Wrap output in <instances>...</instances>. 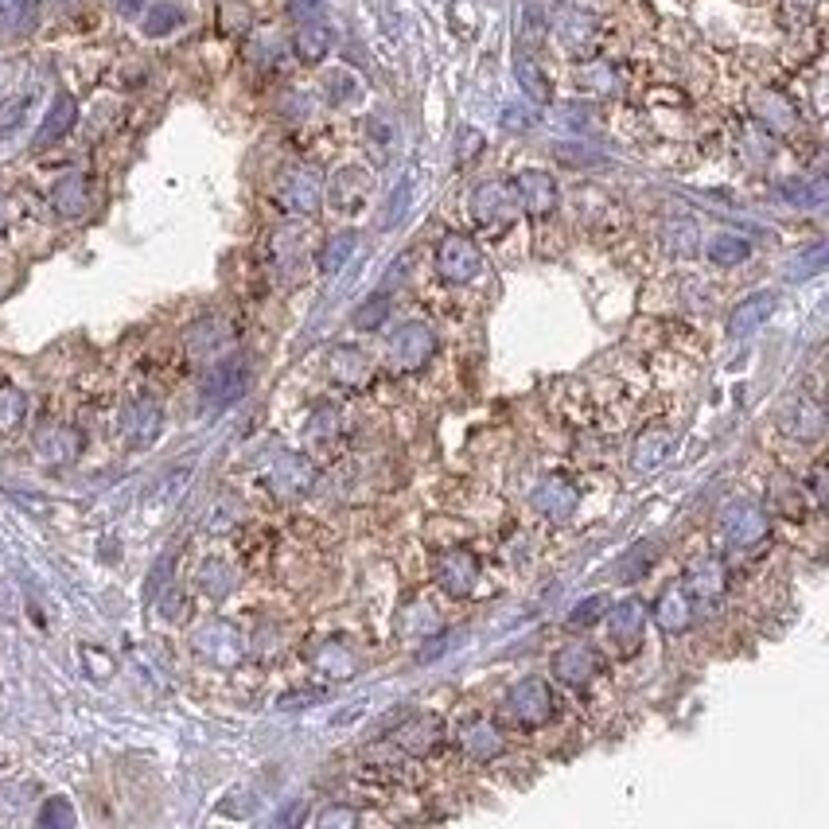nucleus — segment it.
<instances>
[{
	"label": "nucleus",
	"mask_w": 829,
	"mask_h": 829,
	"mask_svg": "<svg viewBox=\"0 0 829 829\" xmlns=\"http://www.w3.org/2000/svg\"><path fill=\"white\" fill-rule=\"evenodd\" d=\"M436 269H440L444 281L468 285L471 277H479V269H483L479 246L471 242L468 234H448V238L436 246Z\"/></svg>",
	"instance_id": "1"
},
{
	"label": "nucleus",
	"mask_w": 829,
	"mask_h": 829,
	"mask_svg": "<svg viewBox=\"0 0 829 829\" xmlns=\"http://www.w3.org/2000/svg\"><path fill=\"white\" fill-rule=\"evenodd\" d=\"M503 713L514 724H522V728H538V724H545L553 717V693H549L545 682L530 678V682H522L518 689H510Z\"/></svg>",
	"instance_id": "2"
},
{
	"label": "nucleus",
	"mask_w": 829,
	"mask_h": 829,
	"mask_svg": "<svg viewBox=\"0 0 829 829\" xmlns=\"http://www.w3.org/2000/svg\"><path fill=\"white\" fill-rule=\"evenodd\" d=\"M277 199L292 215H312L320 207V199H324V183H320V176L312 168H292V172L281 176Z\"/></svg>",
	"instance_id": "3"
},
{
	"label": "nucleus",
	"mask_w": 829,
	"mask_h": 829,
	"mask_svg": "<svg viewBox=\"0 0 829 829\" xmlns=\"http://www.w3.org/2000/svg\"><path fill=\"white\" fill-rule=\"evenodd\" d=\"M436 351V335L429 324H405L390 343V362L397 370H417Z\"/></svg>",
	"instance_id": "4"
},
{
	"label": "nucleus",
	"mask_w": 829,
	"mask_h": 829,
	"mask_svg": "<svg viewBox=\"0 0 829 829\" xmlns=\"http://www.w3.org/2000/svg\"><path fill=\"white\" fill-rule=\"evenodd\" d=\"M514 195H518V203H522V211L534 218H545L557 211V180L549 176V172H518V180H514Z\"/></svg>",
	"instance_id": "5"
},
{
	"label": "nucleus",
	"mask_w": 829,
	"mask_h": 829,
	"mask_svg": "<svg viewBox=\"0 0 829 829\" xmlns=\"http://www.w3.org/2000/svg\"><path fill=\"white\" fill-rule=\"evenodd\" d=\"M471 215L487 230H503L506 222L514 218V203H510L506 183H479L471 191Z\"/></svg>",
	"instance_id": "6"
},
{
	"label": "nucleus",
	"mask_w": 829,
	"mask_h": 829,
	"mask_svg": "<svg viewBox=\"0 0 829 829\" xmlns=\"http://www.w3.org/2000/svg\"><path fill=\"white\" fill-rule=\"evenodd\" d=\"M771 312H775V296H771V292H752L748 300L736 304V312H732V320H728V335H732V339L752 335V331H759V327L767 324Z\"/></svg>",
	"instance_id": "7"
},
{
	"label": "nucleus",
	"mask_w": 829,
	"mask_h": 829,
	"mask_svg": "<svg viewBox=\"0 0 829 829\" xmlns=\"http://www.w3.org/2000/svg\"><path fill=\"white\" fill-rule=\"evenodd\" d=\"M596 666H600L596 662V650L588 647V643H569V647L553 658V674L569 685H584L596 674Z\"/></svg>",
	"instance_id": "8"
},
{
	"label": "nucleus",
	"mask_w": 829,
	"mask_h": 829,
	"mask_svg": "<svg viewBox=\"0 0 829 829\" xmlns=\"http://www.w3.org/2000/svg\"><path fill=\"white\" fill-rule=\"evenodd\" d=\"M436 580L452 592V596H468L471 580H475V557L456 549V553H444L440 565H436Z\"/></svg>",
	"instance_id": "9"
},
{
	"label": "nucleus",
	"mask_w": 829,
	"mask_h": 829,
	"mask_svg": "<svg viewBox=\"0 0 829 829\" xmlns=\"http://www.w3.org/2000/svg\"><path fill=\"white\" fill-rule=\"evenodd\" d=\"M514 78H518V86H522V94H526L530 102H538V106H545V102L553 98L549 74L541 71L538 59H534V55H526V51H518V55H514Z\"/></svg>",
	"instance_id": "10"
},
{
	"label": "nucleus",
	"mask_w": 829,
	"mask_h": 829,
	"mask_svg": "<svg viewBox=\"0 0 829 829\" xmlns=\"http://www.w3.org/2000/svg\"><path fill=\"white\" fill-rule=\"evenodd\" d=\"M366 191H370V176L362 172V168H343L339 176H335V183H331V203L339 207V211H359L362 199H366Z\"/></svg>",
	"instance_id": "11"
},
{
	"label": "nucleus",
	"mask_w": 829,
	"mask_h": 829,
	"mask_svg": "<svg viewBox=\"0 0 829 829\" xmlns=\"http://www.w3.org/2000/svg\"><path fill=\"white\" fill-rule=\"evenodd\" d=\"M292 51H296L300 63H320L327 51H331V28L320 24V20L300 24L296 36H292Z\"/></svg>",
	"instance_id": "12"
},
{
	"label": "nucleus",
	"mask_w": 829,
	"mask_h": 829,
	"mask_svg": "<svg viewBox=\"0 0 829 829\" xmlns=\"http://www.w3.org/2000/svg\"><path fill=\"white\" fill-rule=\"evenodd\" d=\"M643 604L639 600H623V604H615L612 608V639L619 643L623 650H631L635 643H639V635H643Z\"/></svg>",
	"instance_id": "13"
},
{
	"label": "nucleus",
	"mask_w": 829,
	"mask_h": 829,
	"mask_svg": "<svg viewBox=\"0 0 829 829\" xmlns=\"http://www.w3.org/2000/svg\"><path fill=\"white\" fill-rule=\"evenodd\" d=\"M724 526H728V538L736 541V545H752V541H759L763 534H767V522H763V514H759L756 506H736V510H728Z\"/></svg>",
	"instance_id": "14"
},
{
	"label": "nucleus",
	"mask_w": 829,
	"mask_h": 829,
	"mask_svg": "<svg viewBox=\"0 0 829 829\" xmlns=\"http://www.w3.org/2000/svg\"><path fill=\"white\" fill-rule=\"evenodd\" d=\"M534 506L545 510L549 518H569L573 506H577V495H573V487H565L561 479H549V483H541L538 491H534Z\"/></svg>",
	"instance_id": "15"
},
{
	"label": "nucleus",
	"mask_w": 829,
	"mask_h": 829,
	"mask_svg": "<svg viewBox=\"0 0 829 829\" xmlns=\"http://www.w3.org/2000/svg\"><path fill=\"white\" fill-rule=\"evenodd\" d=\"M71 125H74V98H71V94H59V98H55V109L47 113L43 129L36 133V148H47L51 141H59V137H63Z\"/></svg>",
	"instance_id": "16"
},
{
	"label": "nucleus",
	"mask_w": 829,
	"mask_h": 829,
	"mask_svg": "<svg viewBox=\"0 0 829 829\" xmlns=\"http://www.w3.org/2000/svg\"><path fill=\"white\" fill-rule=\"evenodd\" d=\"M436 736H440V721H436V717H421V721L405 724V728L397 732V744H401L405 752H413V756H425V752L436 744Z\"/></svg>",
	"instance_id": "17"
},
{
	"label": "nucleus",
	"mask_w": 829,
	"mask_h": 829,
	"mask_svg": "<svg viewBox=\"0 0 829 829\" xmlns=\"http://www.w3.org/2000/svg\"><path fill=\"white\" fill-rule=\"evenodd\" d=\"M670 448H674V440H670V433H662V429H654V433H643V440L635 444V468L639 471H654L666 456H670Z\"/></svg>",
	"instance_id": "18"
},
{
	"label": "nucleus",
	"mask_w": 829,
	"mask_h": 829,
	"mask_svg": "<svg viewBox=\"0 0 829 829\" xmlns=\"http://www.w3.org/2000/svg\"><path fill=\"white\" fill-rule=\"evenodd\" d=\"M557 32H561V39H565V47H569L573 55H580V47H588V43L596 39V20H592V16H577V12H565Z\"/></svg>",
	"instance_id": "19"
},
{
	"label": "nucleus",
	"mask_w": 829,
	"mask_h": 829,
	"mask_svg": "<svg viewBox=\"0 0 829 829\" xmlns=\"http://www.w3.org/2000/svg\"><path fill=\"white\" fill-rule=\"evenodd\" d=\"M748 253H752V246L740 234H717L709 242V261L713 265H740V261H748Z\"/></svg>",
	"instance_id": "20"
},
{
	"label": "nucleus",
	"mask_w": 829,
	"mask_h": 829,
	"mask_svg": "<svg viewBox=\"0 0 829 829\" xmlns=\"http://www.w3.org/2000/svg\"><path fill=\"white\" fill-rule=\"evenodd\" d=\"M366 370H370V362H366V355H362V351L339 347V351L331 355V374H335L339 382H347V386L362 382V378H366Z\"/></svg>",
	"instance_id": "21"
},
{
	"label": "nucleus",
	"mask_w": 829,
	"mask_h": 829,
	"mask_svg": "<svg viewBox=\"0 0 829 829\" xmlns=\"http://www.w3.org/2000/svg\"><path fill=\"white\" fill-rule=\"evenodd\" d=\"M658 623H662V631H685V627H689V600H685L682 588H674V592L662 596V604H658Z\"/></svg>",
	"instance_id": "22"
},
{
	"label": "nucleus",
	"mask_w": 829,
	"mask_h": 829,
	"mask_svg": "<svg viewBox=\"0 0 829 829\" xmlns=\"http://www.w3.org/2000/svg\"><path fill=\"white\" fill-rule=\"evenodd\" d=\"M355 246H359V234H355V230H343V234H335V238H331V242L324 246L320 269H324V273H339V269L347 265V257L355 253Z\"/></svg>",
	"instance_id": "23"
},
{
	"label": "nucleus",
	"mask_w": 829,
	"mask_h": 829,
	"mask_svg": "<svg viewBox=\"0 0 829 829\" xmlns=\"http://www.w3.org/2000/svg\"><path fill=\"white\" fill-rule=\"evenodd\" d=\"M464 748H468L475 759H487V756H499L503 740H499V732H495L491 724H471L468 732H464Z\"/></svg>",
	"instance_id": "24"
},
{
	"label": "nucleus",
	"mask_w": 829,
	"mask_h": 829,
	"mask_svg": "<svg viewBox=\"0 0 829 829\" xmlns=\"http://www.w3.org/2000/svg\"><path fill=\"white\" fill-rule=\"evenodd\" d=\"M386 316H390V300H386V292H378V296H370L359 312H355V327L359 331H378V327L386 324Z\"/></svg>",
	"instance_id": "25"
},
{
	"label": "nucleus",
	"mask_w": 829,
	"mask_h": 829,
	"mask_svg": "<svg viewBox=\"0 0 829 829\" xmlns=\"http://www.w3.org/2000/svg\"><path fill=\"white\" fill-rule=\"evenodd\" d=\"M238 390H242V362L234 359V362H226L215 378H211V397H218V401H230Z\"/></svg>",
	"instance_id": "26"
},
{
	"label": "nucleus",
	"mask_w": 829,
	"mask_h": 829,
	"mask_svg": "<svg viewBox=\"0 0 829 829\" xmlns=\"http://www.w3.org/2000/svg\"><path fill=\"white\" fill-rule=\"evenodd\" d=\"M180 20H183V12L176 8V4H156V8L148 12L145 32H148V36H164V32H172Z\"/></svg>",
	"instance_id": "27"
},
{
	"label": "nucleus",
	"mask_w": 829,
	"mask_h": 829,
	"mask_svg": "<svg viewBox=\"0 0 829 829\" xmlns=\"http://www.w3.org/2000/svg\"><path fill=\"white\" fill-rule=\"evenodd\" d=\"M608 608H612L608 596H588V600H580L577 608L569 612V627H588V623H596Z\"/></svg>",
	"instance_id": "28"
},
{
	"label": "nucleus",
	"mask_w": 829,
	"mask_h": 829,
	"mask_svg": "<svg viewBox=\"0 0 829 829\" xmlns=\"http://www.w3.org/2000/svg\"><path fill=\"white\" fill-rule=\"evenodd\" d=\"M783 195L791 199V203H798V207H822V199H826V180H814V183H798V187H783Z\"/></svg>",
	"instance_id": "29"
},
{
	"label": "nucleus",
	"mask_w": 829,
	"mask_h": 829,
	"mask_svg": "<svg viewBox=\"0 0 829 829\" xmlns=\"http://www.w3.org/2000/svg\"><path fill=\"white\" fill-rule=\"evenodd\" d=\"M409 195H413V180L405 176V180L397 183V195H390V207H386V218H382V226H397V222H401L405 207H409Z\"/></svg>",
	"instance_id": "30"
},
{
	"label": "nucleus",
	"mask_w": 829,
	"mask_h": 829,
	"mask_svg": "<svg viewBox=\"0 0 829 829\" xmlns=\"http://www.w3.org/2000/svg\"><path fill=\"white\" fill-rule=\"evenodd\" d=\"M55 207L63 215H78L82 211V180H67L59 191H55Z\"/></svg>",
	"instance_id": "31"
},
{
	"label": "nucleus",
	"mask_w": 829,
	"mask_h": 829,
	"mask_svg": "<svg viewBox=\"0 0 829 829\" xmlns=\"http://www.w3.org/2000/svg\"><path fill=\"white\" fill-rule=\"evenodd\" d=\"M4 8H8V20H12V28H32V20H36V8L39 0H4Z\"/></svg>",
	"instance_id": "32"
},
{
	"label": "nucleus",
	"mask_w": 829,
	"mask_h": 829,
	"mask_svg": "<svg viewBox=\"0 0 829 829\" xmlns=\"http://www.w3.org/2000/svg\"><path fill=\"white\" fill-rule=\"evenodd\" d=\"M24 106H28V98H12V102H0V133H8L20 117H24Z\"/></svg>",
	"instance_id": "33"
},
{
	"label": "nucleus",
	"mask_w": 829,
	"mask_h": 829,
	"mask_svg": "<svg viewBox=\"0 0 829 829\" xmlns=\"http://www.w3.org/2000/svg\"><path fill=\"white\" fill-rule=\"evenodd\" d=\"M822 261H826V250H814V253H810V257H806V261H798V265H794V277H806V273H818L814 265H822Z\"/></svg>",
	"instance_id": "34"
},
{
	"label": "nucleus",
	"mask_w": 829,
	"mask_h": 829,
	"mask_svg": "<svg viewBox=\"0 0 829 829\" xmlns=\"http://www.w3.org/2000/svg\"><path fill=\"white\" fill-rule=\"evenodd\" d=\"M43 822H71V810H67L63 802H51V806L43 810Z\"/></svg>",
	"instance_id": "35"
},
{
	"label": "nucleus",
	"mask_w": 829,
	"mask_h": 829,
	"mask_svg": "<svg viewBox=\"0 0 829 829\" xmlns=\"http://www.w3.org/2000/svg\"><path fill=\"white\" fill-rule=\"evenodd\" d=\"M113 4H117L121 12H133V8H137V0H113Z\"/></svg>",
	"instance_id": "36"
}]
</instances>
